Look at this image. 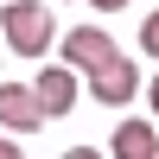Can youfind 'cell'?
Instances as JSON below:
<instances>
[{"instance_id":"1","label":"cell","mask_w":159,"mask_h":159,"mask_svg":"<svg viewBox=\"0 0 159 159\" xmlns=\"http://www.w3.org/2000/svg\"><path fill=\"white\" fill-rule=\"evenodd\" d=\"M0 38H7L19 57H45L51 38H57V25H51V13L38 7V0H7V7H0Z\"/></svg>"},{"instance_id":"2","label":"cell","mask_w":159,"mask_h":159,"mask_svg":"<svg viewBox=\"0 0 159 159\" xmlns=\"http://www.w3.org/2000/svg\"><path fill=\"white\" fill-rule=\"evenodd\" d=\"M121 57V45H115L108 32H102V25H76L70 38H64V64H70V70H108V64Z\"/></svg>"},{"instance_id":"3","label":"cell","mask_w":159,"mask_h":159,"mask_svg":"<svg viewBox=\"0 0 159 159\" xmlns=\"http://www.w3.org/2000/svg\"><path fill=\"white\" fill-rule=\"evenodd\" d=\"M45 127V108L25 83H0V134H38Z\"/></svg>"},{"instance_id":"4","label":"cell","mask_w":159,"mask_h":159,"mask_svg":"<svg viewBox=\"0 0 159 159\" xmlns=\"http://www.w3.org/2000/svg\"><path fill=\"white\" fill-rule=\"evenodd\" d=\"M89 96H96L102 108H127V102L140 96V70H134V57H115L108 70H96V76H89Z\"/></svg>"},{"instance_id":"5","label":"cell","mask_w":159,"mask_h":159,"mask_svg":"<svg viewBox=\"0 0 159 159\" xmlns=\"http://www.w3.org/2000/svg\"><path fill=\"white\" fill-rule=\"evenodd\" d=\"M32 96H38V108H45V121H64L83 89H76V70H70V64H57V70H38Z\"/></svg>"},{"instance_id":"6","label":"cell","mask_w":159,"mask_h":159,"mask_svg":"<svg viewBox=\"0 0 159 159\" xmlns=\"http://www.w3.org/2000/svg\"><path fill=\"white\" fill-rule=\"evenodd\" d=\"M108 159H159V134L153 121H121L108 140Z\"/></svg>"},{"instance_id":"7","label":"cell","mask_w":159,"mask_h":159,"mask_svg":"<svg viewBox=\"0 0 159 159\" xmlns=\"http://www.w3.org/2000/svg\"><path fill=\"white\" fill-rule=\"evenodd\" d=\"M140 51H147V57H159V13H147V19H140Z\"/></svg>"},{"instance_id":"8","label":"cell","mask_w":159,"mask_h":159,"mask_svg":"<svg viewBox=\"0 0 159 159\" xmlns=\"http://www.w3.org/2000/svg\"><path fill=\"white\" fill-rule=\"evenodd\" d=\"M89 7H96V13H121L127 0H89Z\"/></svg>"},{"instance_id":"9","label":"cell","mask_w":159,"mask_h":159,"mask_svg":"<svg viewBox=\"0 0 159 159\" xmlns=\"http://www.w3.org/2000/svg\"><path fill=\"white\" fill-rule=\"evenodd\" d=\"M0 159H19V147H13V134H0Z\"/></svg>"},{"instance_id":"10","label":"cell","mask_w":159,"mask_h":159,"mask_svg":"<svg viewBox=\"0 0 159 159\" xmlns=\"http://www.w3.org/2000/svg\"><path fill=\"white\" fill-rule=\"evenodd\" d=\"M70 159H108V153H96V147H70Z\"/></svg>"},{"instance_id":"11","label":"cell","mask_w":159,"mask_h":159,"mask_svg":"<svg viewBox=\"0 0 159 159\" xmlns=\"http://www.w3.org/2000/svg\"><path fill=\"white\" fill-rule=\"evenodd\" d=\"M147 102H153V121H159V76L147 83Z\"/></svg>"}]
</instances>
